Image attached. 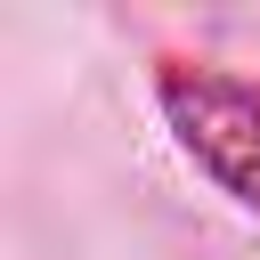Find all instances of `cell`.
<instances>
[{
    "mask_svg": "<svg viewBox=\"0 0 260 260\" xmlns=\"http://www.w3.org/2000/svg\"><path fill=\"white\" fill-rule=\"evenodd\" d=\"M154 106H162L179 154L260 219V81L228 73V65H203V57H162L154 65Z\"/></svg>",
    "mask_w": 260,
    "mask_h": 260,
    "instance_id": "1",
    "label": "cell"
}]
</instances>
